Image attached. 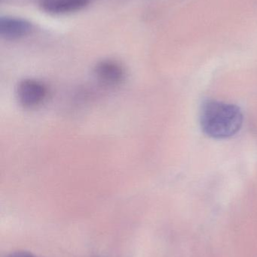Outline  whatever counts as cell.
I'll return each instance as SVG.
<instances>
[{
  "instance_id": "6da1fadb",
  "label": "cell",
  "mask_w": 257,
  "mask_h": 257,
  "mask_svg": "<svg viewBox=\"0 0 257 257\" xmlns=\"http://www.w3.org/2000/svg\"><path fill=\"white\" fill-rule=\"evenodd\" d=\"M199 117L203 133L215 139L235 136L243 124V114L239 107L220 101L204 102Z\"/></svg>"
},
{
  "instance_id": "7a4b0ae2",
  "label": "cell",
  "mask_w": 257,
  "mask_h": 257,
  "mask_svg": "<svg viewBox=\"0 0 257 257\" xmlns=\"http://www.w3.org/2000/svg\"><path fill=\"white\" fill-rule=\"evenodd\" d=\"M33 30V24L24 18L12 16L0 18V36L5 40L23 39L30 35Z\"/></svg>"
},
{
  "instance_id": "3957f363",
  "label": "cell",
  "mask_w": 257,
  "mask_h": 257,
  "mask_svg": "<svg viewBox=\"0 0 257 257\" xmlns=\"http://www.w3.org/2000/svg\"><path fill=\"white\" fill-rule=\"evenodd\" d=\"M18 100L25 107L39 105L47 96V88L42 83L35 80H24L17 90Z\"/></svg>"
},
{
  "instance_id": "277c9868",
  "label": "cell",
  "mask_w": 257,
  "mask_h": 257,
  "mask_svg": "<svg viewBox=\"0 0 257 257\" xmlns=\"http://www.w3.org/2000/svg\"><path fill=\"white\" fill-rule=\"evenodd\" d=\"M92 0H39L42 10L51 15H67L78 12L90 4Z\"/></svg>"
},
{
  "instance_id": "5b68a950",
  "label": "cell",
  "mask_w": 257,
  "mask_h": 257,
  "mask_svg": "<svg viewBox=\"0 0 257 257\" xmlns=\"http://www.w3.org/2000/svg\"><path fill=\"white\" fill-rule=\"evenodd\" d=\"M97 78L107 86H116L123 80L124 70L117 62L103 60L98 63L95 69Z\"/></svg>"
},
{
  "instance_id": "8992f818",
  "label": "cell",
  "mask_w": 257,
  "mask_h": 257,
  "mask_svg": "<svg viewBox=\"0 0 257 257\" xmlns=\"http://www.w3.org/2000/svg\"><path fill=\"white\" fill-rule=\"evenodd\" d=\"M6 257H36L33 253L27 251H15Z\"/></svg>"
}]
</instances>
